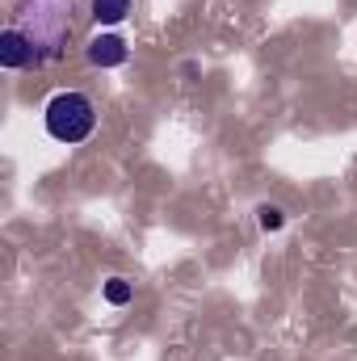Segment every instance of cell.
<instances>
[{
  "mask_svg": "<svg viewBox=\"0 0 357 361\" xmlns=\"http://www.w3.org/2000/svg\"><path fill=\"white\" fill-rule=\"evenodd\" d=\"M126 13H131V0H92V17L101 25H118Z\"/></svg>",
  "mask_w": 357,
  "mask_h": 361,
  "instance_id": "5",
  "label": "cell"
},
{
  "mask_svg": "<svg viewBox=\"0 0 357 361\" xmlns=\"http://www.w3.org/2000/svg\"><path fill=\"white\" fill-rule=\"evenodd\" d=\"M257 223H261V231H282L286 227V214L265 202V206H257Z\"/></svg>",
  "mask_w": 357,
  "mask_h": 361,
  "instance_id": "7",
  "label": "cell"
},
{
  "mask_svg": "<svg viewBox=\"0 0 357 361\" xmlns=\"http://www.w3.org/2000/svg\"><path fill=\"white\" fill-rule=\"evenodd\" d=\"M89 59L97 68H118V63H126V42L118 34H97L89 42Z\"/></svg>",
  "mask_w": 357,
  "mask_h": 361,
  "instance_id": "4",
  "label": "cell"
},
{
  "mask_svg": "<svg viewBox=\"0 0 357 361\" xmlns=\"http://www.w3.org/2000/svg\"><path fill=\"white\" fill-rule=\"evenodd\" d=\"M30 63H34V47L25 42V34H21L17 25H8V30L0 34V68L21 72V68H30Z\"/></svg>",
  "mask_w": 357,
  "mask_h": 361,
  "instance_id": "3",
  "label": "cell"
},
{
  "mask_svg": "<svg viewBox=\"0 0 357 361\" xmlns=\"http://www.w3.org/2000/svg\"><path fill=\"white\" fill-rule=\"evenodd\" d=\"M101 294H105V302H114V307H126V302L135 298V286H131L126 277H109V281L101 286Z\"/></svg>",
  "mask_w": 357,
  "mask_h": 361,
  "instance_id": "6",
  "label": "cell"
},
{
  "mask_svg": "<svg viewBox=\"0 0 357 361\" xmlns=\"http://www.w3.org/2000/svg\"><path fill=\"white\" fill-rule=\"evenodd\" d=\"M68 13H72V0H21L17 30L34 47V63H47V59H55L63 51V42L72 34Z\"/></svg>",
  "mask_w": 357,
  "mask_h": 361,
  "instance_id": "1",
  "label": "cell"
},
{
  "mask_svg": "<svg viewBox=\"0 0 357 361\" xmlns=\"http://www.w3.org/2000/svg\"><path fill=\"white\" fill-rule=\"evenodd\" d=\"M42 122H47V135L55 143L76 147V143L89 139L92 126H97V105L85 92H55L47 101V109H42Z\"/></svg>",
  "mask_w": 357,
  "mask_h": 361,
  "instance_id": "2",
  "label": "cell"
}]
</instances>
